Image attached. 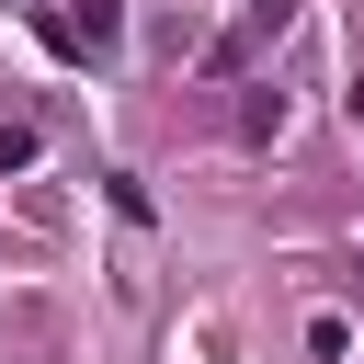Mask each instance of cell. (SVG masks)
I'll return each mask as SVG.
<instances>
[{
	"label": "cell",
	"mask_w": 364,
	"mask_h": 364,
	"mask_svg": "<svg viewBox=\"0 0 364 364\" xmlns=\"http://www.w3.org/2000/svg\"><path fill=\"white\" fill-rule=\"evenodd\" d=\"M262 34H284V0H250V11H239V23H228V34H216V46H205V80H239V68H250V46H262Z\"/></svg>",
	"instance_id": "1"
},
{
	"label": "cell",
	"mask_w": 364,
	"mask_h": 364,
	"mask_svg": "<svg viewBox=\"0 0 364 364\" xmlns=\"http://www.w3.org/2000/svg\"><path fill=\"white\" fill-rule=\"evenodd\" d=\"M273 125H284V91H273V80H250V102H239V136H273Z\"/></svg>",
	"instance_id": "2"
},
{
	"label": "cell",
	"mask_w": 364,
	"mask_h": 364,
	"mask_svg": "<svg viewBox=\"0 0 364 364\" xmlns=\"http://www.w3.org/2000/svg\"><path fill=\"white\" fill-rule=\"evenodd\" d=\"M0 171H34V125H0Z\"/></svg>",
	"instance_id": "3"
}]
</instances>
